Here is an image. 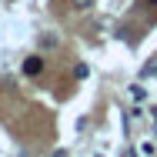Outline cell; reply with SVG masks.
I'll return each instance as SVG.
<instances>
[{
  "label": "cell",
  "mask_w": 157,
  "mask_h": 157,
  "mask_svg": "<svg viewBox=\"0 0 157 157\" xmlns=\"http://www.w3.org/2000/svg\"><path fill=\"white\" fill-rule=\"evenodd\" d=\"M40 70H44V60L40 57H30V60L24 63V74H40Z\"/></svg>",
  "instance_id": "obj_1"
},
{
  "label": "cell",
  "mask_w": 157,
  "mask_h": 157,
  "mask_svg": "<svg viewBox=\"0 0 157 157\" xmlns=\"http://www.w3.org/2000/svg\"><path fill=\"white\" fill-rule=\"evenodd\" d=\"M70 3H74L77 10H87V7H94V0H70Z\"/></svg>",
  "instance_id": "obj_2"
},
{
  "label": "cell",
  "mask_w": 157,
  "mask_h": 157,
  "mask_svg": "<svg viewBox=\"0 0 157 157\" xmlns=\"http://www.w3.org/2000/svg\"><path fill=\"white\" fill-rule=\"evenodd\" d=\"M151 74L157 77V63H147V67H144V77H151Z\"/></svg>",
  "instance_id": "obj_3"
},
{
  "label": "cell",
  "mask_w": 157,
  "mask_h": 157,
  "mask_svg": "<svg viewBox=\"0 0 157 157\" xmlns=\"http://www.w3.org/2000/svg\"><path fill=\"white\" fill-rule=\"evenodd\" d=\"M151 117H154V127H157V107H151Z\"/></svg>",
  "instance_id": "obj_4"
},
{
  "label": "cell",
  "mask_w": 157,
  "mask_h": 157,
  "mask_svg": "<svg viewBox=\"0 0 157 157\" xmlns=\"http://www.w3.org/2000/svg\"><path fill=\"white\" fill-rule=\"evenodd\" d=\"M124 157H134V154H130V151H127V154H124Z\"/></svg>",
  "instance_id": "obj_5"
},
{
  "label": "cell",
  "mask_w": 157,
  "mask_h": 157,
  "mask_svg": "<svg viewBox=\"0 0 157 157\" xmlns=\"http://www.w3.org/2000/svg\"><path fill=\"white\" fill-rule=\"evenodd\" d=\"M151 3H157V0H151Z\"/></svg>",
  "instance_id": "obj_6"
},
{
  "label": "cell",
  "mask_w": 157,
  "mask_h": 157,
  "mask_svg": "<svg viewBox=\"0 0 157 157\" xmlns=\"http://www.w3.org/2000/svg\"><path fill=\"white\" fill-rule=\"evenodd\" d=\"M57 157H63V154H57Z\"/></svg>",
  "instance_id": "obj_7"
}]
</instances>
